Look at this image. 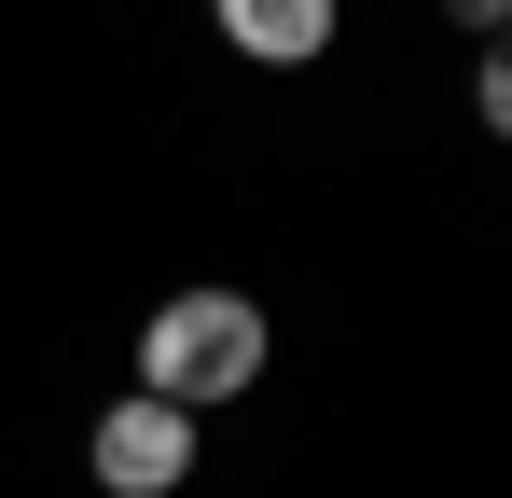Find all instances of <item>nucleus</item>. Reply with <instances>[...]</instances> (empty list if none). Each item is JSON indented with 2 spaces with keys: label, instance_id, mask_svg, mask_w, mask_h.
<instances>
[{
  "label": "nucleus",
  "instance_id": "obj_5",
  "mask_svg": "<svg viewBox=\"0 0 512 498\" xmlns=\"http://www.w3.org/2000/svg\"><path fill=\"white\" fill-rule=\"evenodd\" d=\"M443 14H457L471 42H499V28H512V0H443Z\"/></svg>",
  "mask_w": 512,
  "mask_h": 498
},
{
  "label": "nucleus",
  "instance_id": "obj_1",
  "mask_svg": "<svg viewBox=\"0 0 512 498\" xmlns=\"http://www.w3.org/2000/svg\"><path fill=\"white\" fill-rule=\"evenodd\" d=\"M139 388L180 402V415L263 388V305H250V291H180V305H153V332H139Z\"/></svg>",
  "mask_w": 512,
  "mask_h": 498
},
{
  "label": "nucleus",
  "instance_id": "obj_2",
  "mask_svg": "<svg viewBox=\"0 0 512 498\" xmlns=\"http://www.w3.org/2000/svg\"><path fill=\"white\" fill-rule=\"evenodd\" d=\"M84 457H97V485H111V498H180V485H194V415L153 402V388H125V402L97 415Z\"/></svg>",
  "mask_w": 512,
  "mask_h": 498
},
{
  "label": "nucleus",
  "instance_id": "obj_3",
  "mask_svg": "<svg viewBox=\"0 0 512 498\" xmlns=\"http://www.w3.org/2000/svg\"><path fill=\"white\" fill-rule=\"evenodd\" d=\"M222 14V42L250 56V70H305V56H333V0H208Z\"/></svg>",
  "mask_w": 512,
  "mask_h": 498
},
{
  "label": "nucleus",
  "instance_id": "obj_4",
  "mask_svg": "<svg viewBox=\"0 0 512 498\" xmlns=\"http://www.w3.org/2000/svg\"><path fill=\"white\" fill-rule=\"evenodd\" d=\"M471 111H485V125H499V139H512V28H499V42H485V56H471Z\"/></svg>",
  "mask_w": 512,
  "mask_h": 498
}]
</instances>
